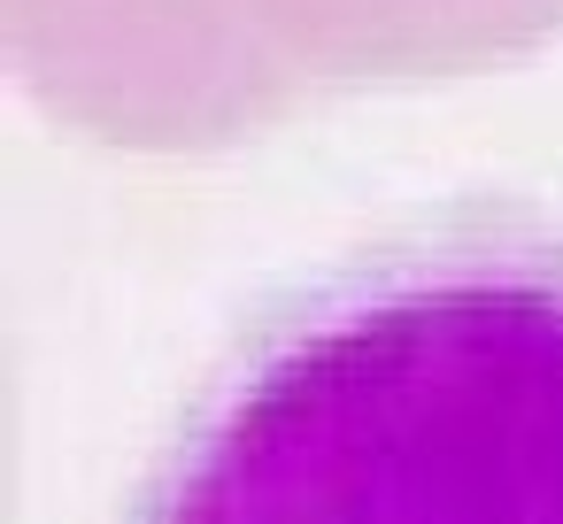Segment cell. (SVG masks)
<instances>
[{
    "instance_id": "cell-1",
    "label": "cell",
    "mask_w": 563,
    "mask_h": 524,
    "mask_svg": "<svg viewBox=\"0 0 563 524\" xmlns=\"http://www.w3.org/2000/svg\"><path fill=\"white\" fill-rule=\"evenodd\" d=\"M124 524H563V247L424 232L294 286Z\"/></svg>"
}]
</instances>
